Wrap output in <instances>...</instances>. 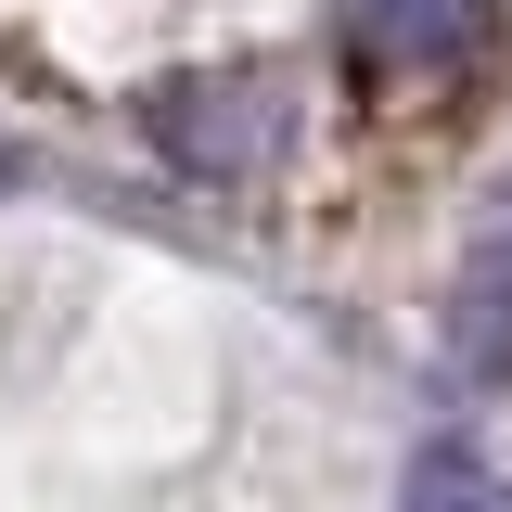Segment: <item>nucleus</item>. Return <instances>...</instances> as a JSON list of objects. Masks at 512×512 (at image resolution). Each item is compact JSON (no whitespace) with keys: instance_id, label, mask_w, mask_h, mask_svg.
Segmentation results:
<instances>
[{"instance_id":"f257e3e1","label":"nucleus","mask_w":512,"mask_h":512,"mask_svg":"<svg viewBox=\"0 0 512 512\" xmlns=\"http://www.w3.org/2000/svg\"><path fill=\"white\" fill-rule=\"evenodd\" d=\"M295 128H308V90H295V64H269V52L167 64V77L141 90V141H154L180 180H218V192L269 180V167L295 154Z\"/></svg>"},{"instance_id":"f03ea898","label":"nucleus","mask_w":512,"mask_h":512,"mask_svg":"<svg viewBox=\"0 0 512 512\" xmlns=\"http://www.w3.org/2000/svg\"><path fill=\"white\" fill-rule=\"evenodd\" d=\"M512 0H333V52L372 90H461L474 64H500Z\"/></svg>"},{"instance_id":"7ed1b4c3","label":"nucleus","mask_w":512,"mask_h":512,"mask_svg":"<svg viewBox=\"0 0 512 512\" xmlns=\"http://www.w3.org/2000/svg\"><path fill=\"white\" fill-rule=\"evenodd\" d=\"M448 359L487 372V384H512V231H487L474 269L448 282Z\"/></svg>"},{"instance_id":"20e7f679","label":"nucleus","mask_w":512,"mask_h":512,"mask_svg":"<svg viewBox=\"0 0 512 512\" xmlns=\"http://www.w3.org/2000/svg\"><path fill=\"white\" fill-rule=\"evenodd\" d=\"M397 512H512V474H487L461 436H423L397 474Z\"/></svg>"},{"instance_id":"39448f33","label":"nucleus","mask_w":512,"mask_h":512,"mask_svg":"<svg viewBox=\"0 0 512 512\" xmlns=\"http://www.w3.org/2000/svg\"><path fill=\"white\" fill-rule=\"evenodd\" d=\"M487 231H512V180H500V192H487Z\"/></svg>"}]
</instances>
